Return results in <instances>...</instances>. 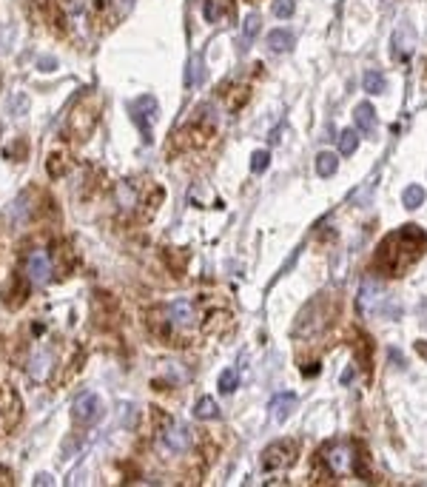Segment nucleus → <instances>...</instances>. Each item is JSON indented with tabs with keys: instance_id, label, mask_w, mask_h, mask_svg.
Listing matches in <instances>:
<instances>
[{
	"instance_id": "1",
	"label": "nucleus",
	"mask_w": 427,
	"mask_h": 487,
	"mask_svg": "<svg viewBox=\"0 0 427 487\" xmlns=\"http://www.w3.org/2000/svg\"><path fill=\"white\" fill-rule=\"evenodd\" d=\"M424 248H427V234L419 225H405L379 242L373 265L387 276H402L421 257Z\"/></svg>"
},
{
	"instance_id": "2",
	"label": "nucleus",
	"mask_w": 427,
	"mask_h": 487,
	"mask_svg": "<svg viewBox=\"0 0 427 487\" xmlns=\"http://www.w3.org/2000/svg\"><path fill=\"white\" fill-rule=\"evenodd\" d=\"M339 310V299H334L331 294H319L313 297L294 322V336L297 339H316L319 334H325Z\"/></svg>"
},
{
	"instance_id": "3",
	"label": "nucleus",
	"mask_w": 427,
	"mask_h": 487,
	"mask_svg": "<svg viewBox=\"0 0 427 487\" xmlns=\"http://www.w3.org/2000/svg\"><path fill=\"white\" fill-rule=\"evenodd\" d=\"M160 320H157V331L168 339H174L177 334H186V331H194L200 325V308L191 302V299H174L168 305H163L160 310Z\"/></svg>"
},
{
	"instance_id": "4",
	"label": "nucleus",
	"mask_w": 427,
	"mask_h": 487,
	"mask_svg": "<svg viewBox=\"0 0 427 487\" xmlns=\"http://www.w3.org/2000/svg\"><path fill=\"white\" fill-rule=\"evenodd\" d=\"M319 459H322L325 470L331 476H345L356 467V462H359V454H356V447L347 444V442H336V444H325L322 454H319Z\"/></svg>"
},
{
	"instance_id": "5",
	"label": "nucleus",
	"mask_w": 427,
	"mask_h": 487,
	"mask_svg": "<svg viewBox=\"0 0 427 487\" xmlns=\"http://www.w3.org/2000/svg\"><path fill=\"white\" fill-rule=\"evenodd\" d=\"M297 462V444L291 439H279L262 450V467L265 470H285Z\"/></svg>"
},
{
	"instance_id": "6",
	"label": "nucleus",
	"mask_w": 427,
	"mask_h": 487,
	"mask_svg": "<svg viewBox=\"0 0 427 487\" xmlns=\"http://www.w3.org/2000/svg\"><path fill=\"white\" fill-rule=\"evenodd\" d=\"M128 112H131V120L134 126L142 131L146 140H151V126L157 123V100L154 97H137L134 103H128Z\"/></svg>"
},
{
	"instance_id": "7",
	"label": "nucleus",
	"mask_w": 427,
	"mask_h": 487,
	"mask_svg": "<svg viewBox=\"0 0 427 487\" xmlns=\"http://www.w3.org/2000/svg\"><path fill=\"white\" fill-rule=\"evenodd\" d=\"M23 271H26V276H29V283H34V285H46V283L52 280V271H54L49 251H43V248L29 251Z\"/></svg>"
},
{
	"instance_id": "8",
	"label": "nucleus",
	"mask_w": 427,
	"mask_h": 487,
	"mask_svg": "<svg viewBox=\"0 0 427 487\" xmlns=\"http://www.w3.org/2000/svg\"><path fill=\"white\" fill-rule=\"evenodd\" d=\"M163 444H165L168 454L183 456V454H188V450L194 447V433H191V428L183 425V422H171V425L163 430Z\"/></svg>"
},
{
	"instance_id": "9",
	"label": "nucleus",
	"mask_w": 427,
	"mask_h": 487,
	"mask_svg": "<svg viewBox=\"0 0 427 487\" xmlns=\"http://www.w3.org/2000/svg\"><path fill=\"white\" fill-rule=\"evenodd\" d=\"M71 416H75L77 425H94L100 416H103V405H100V396L94 391H86L75 399L71 405Z\"/></svg>"
},
{
	"instance_id": "10",
	"label": "nucleus",
	"mask_w": 427,
	"mask_h": 487,
	"mask_svg": "<svg viewBox=\"0 0 427 487\" xmlns=\"http://www.w3.org/2000/svg\"><path fill=\"white\" fill-rule=\"evenodd\" d=\"M382 302H384V294H382V288H379L376 283H370V280L362 285L359 297H356V308H359L362 314H373V310H382Z\"/></svg>"
},
{
	"instance_id": "11",
	"label": "nucleus",
	"mask_w": 427,
	"mask_h": 487,
	"mask_svg": "<svg viewBox=\"0 0 427 487\" xmlns=\"http://www.w3.org/2000/svg\"><path fill=\"white\" fill-rule=\"evenodd\" d=\"M234 12V0H205L202 3V17L205 23H223Z\"/></svg>"
},
{
	"instance_id": "12",
	"label": "nucleus",
	"mask_w": 427,
	"mask_h": 487,
	"mask_svg": "<svg viewBox=\"0 0 427 487\" xmlns=\"http://www.w3.org/2000/svg\"><path fill=\"white\" fill-rule=\"evenodd\" d=\"M49 370H52V354L49 351H34L31 359H29V376L34 382H46Z\"/></svg>"
},
{
	"instance_id": "13",
	"label": "nucleus",
	"mask_w": 427,
	"mask_h": 487,
	"mask_svg": "<svg viewBox=\"0 0 427 487\" xmlns=\"http://www.w3.org/2000/svg\"><path fill=\"white\" fill-rule=\"evenodd\" d=\"M353 120H356V128H359V134H373L376 128V109L370 106V103H359L353 112Z\"/></svg>"
},
{
	"instance_id": "14",
	"label": "nucleus",
	"mask_w": 427,
	"mask_h": 487,
	"mask_svg": "<svg viewBox=\"0 0 427 487\" xmlns=\"http://www.w3.org/2000/svg\"><path fill=\"white\" fill-rule=\"evenodd\" d=\"M294 407H297V396L294 394H276L274 399H271V410H274V419L276 422H285L288 416L294 413Z\"/></svg>"
},
{
	"instance_id": "15",
	"label": "nucleus",
	"mask_w": 427,
	"mask_h": 487,
	"mask_svg": "<svg viewBox=\"0 0 427 487\" xmlns=\"http://www.w3.org/2000/svg\"><path fill=\"white\" fill-rule=\"evenodd\" d=\"M268 46H271V52H288L294 46V34L288 29H274V31H268Z\"/></svg>"
},
{
	"instance_id": "16",
	"label": "nucleus",
	"mask_w": 427,
	"mask_h": 487,
	"mask_svg": "<svg viewBox=\"0 0 427 487\" xmlns=\"http://www.w3.org/2000/svg\"><path fill=\"white\" fill-rule=\"evenodd\" d=\"M194 416H197V419H220V407H217V402H214L211 396H202L194 405Z\"/></svg>"
},
{
	"instance_id": "17",
	"label": "nucleus",
	"mask_w": 427,
	"mask_h": 487,
	"mask_svg": "<svg viewBox=\"0 0 427 487\" xmlns=\"http://www.w3.org/2000/svg\"><path fill=\"white\" fill-rule=\"evenodd\" d=\"M336 168H339V160H336L334 151H322L316 157V174L319 177H331V174H336Z\"/></svg>"
},
{
	"instance_id": "18",
	"label": "nucleus",
	"mask_w": 427,
	"mask_h": 487,
	"mask_svg": "<svg viewBox=\"0 0 427 487\" xmlns=\"http://www.w3.org/2000/svg\"><path fill=\"white\" fill-rule=\"evenodd\" d=\"M402 202H405V208L416 211V208L424 202V188H421V186H407L405 194H402Z\"/></svg>"
},
{
	"instance_id": "19",
	"label": "nucleus",
	"mask_w": 427,
	"mask_h": 487,
	"mask_svg": "<svg viewBox=\"0 0 427 487\" xmlns=\"http://www.w3.org/2000/svg\"><path fill=\"white\" fill-rule=\"evenodd\" d=\"M260 26H262L260 15H248V17H245V26H242V43H245V46H248V43H254Z\"/></svg>"
},
{
	"instance_id": "20",
	"label": "nucleus",
	"mask_w": 427,
	"mask_h": 487,
	"mask_svg": "<svg viewBox=\"0 0 427 487\" xmlns=\"http://www.w3.org/2000/svg\"><path fill=\"white\" fill-rule=\"evenodd\" d=\"M356 143H359V134H356L353 128H345V131L339 134V151H342L345 157L356 151Z\"/></svg>"
},
{
	"instance_id": "21",
	"label": "nucleus",
	"mask_w": 427,
	"mask_h": 487,
	"mask_svg": "<svg viewBox=\"0 0 427 487\" xmlns=\"http://www.w3.org/2000/svg\"><path fill=\"white\" fill-rule=\"evenodd\" d=\"M387 89V80L379 75V72H365V91H370V94H382Z\"/></svg>"
},
{
	"instance_id": "22",
	"label": "nucleus",
	"mask_w": 427,
	"mask_h": 487,
	"mask_svg": "<svg viewBox=\"0 0 427 487\" xmlns=\"http://www.w3.org/2000/svg\"><path fill=\"white\" fill-rule=\"evenodd\" d=\"M237 385H239V373H237L234 368H225V370L220 373V391H223V394H234Z\"/></svg>"
},
{
	"instance_id": "23",
	"label": "nucleus",
	"mask_w": 427,
	"mask_h": 487,
	"mask_svg": "<svg viewBox=\"0 0 427 487\" xmlns=\"http://www.w3.org/2000/svg\"><path fill=\"white\" fill-rule=\"evenodd\" d=\"M117 202H120V208H134L137 205V194H134V188L128 183H123L117 188Z\"/></svg>"
},
{
	"instance_id": "24",
	"label": "nucleus",
	"mask_w": 427,
	"mask_h": 487,
	"mask_svg": "<svg viewBox=\"0 0 427 487\" xmlns=\"http://www.w3.org/2000/svg\"><path fill=\"white\" fill-rule=\"evenodd\" d=\"M15 43V26H0V54H6Z\"/></svg>"
},
{
	"instance_id": "25",
	"label": "nucleus",
	"mask_w": 427,
	"mask_h": 487,
	"mask_svg": "<svg viewBox=\"0 0 427 487\" xmlns=\"http://www.w3.org/2000/svg\"><path fill=\"white\" fill-rule=\"evenodd\" d=\"M274 15L276 17H291L294 15V0H276V3H274Z\"/></svg>"
},
{
	"instance_id": "26",
	"label": "nucleus",
	"mask_w": 427,
	"mask_h": 487,
	"mask_svg": "<svg viewBox=\"0 0 427 487\" xmlns=\"http://www.w3.org/2000/svg\"><path fill=\"white\" fill-rule=\"evenodd\" d=\"M268 160H271V154H268V151H254V154H251V168L260 174V171H265V168H268Z\"/></svg>"
},
{
	"instance_id": "27",
	"label": "nucleus",
	"mask_w": 427,
	"mask_h": 487,
	"mask_svg": "<svg viewBox=\"0 0 427 487\" xmlns=\"http://www.w3.org/2000/svg\"><path fill=\"white\" fill-rule=\"evenodd\" d=\"M9 109H12V112L17 109V114H26V109H29V97H26V94L12 97V100H9Z\"/></svg>"
},
{
	"instance_id": "28",
	"label": "nucleus",
	"mask_w": 427,
	"mask_h": 487,
	"mask_svg": "<svg viewBox=\"0 0 427 487\" xmlns=\"http://www.w3.org/2000/svg\"><path fill=\"white\" fill-rule=\"evenodd\" d=\"M38 66H43V72H52V68L57 66V60H54V57H40Z\"/></svg>"
},
{
	"instance_id": "29",
	"label": "nucleus",
	"mask_w": 427,
	"mask_h": 487,
	"mask_svg": "<svg viewBox=\"0 0 427 487\" xmlns=\"http://www.w3.org/2000/svg\"><path fill=\"white\" fill-rule=\"evenodd\" d=\"M416 351H419V357L427 359V342H416Z\"/></svg>"
}]
</instances>
